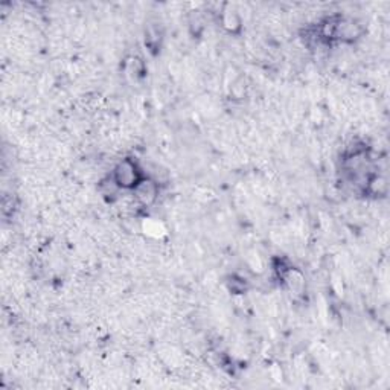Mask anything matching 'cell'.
I'll return each mask as SVG.
<instances>
[{
	"label": "cell",
	"mask_w": 390,
	"mask_h": 390,
	"mask_svg": "<svg viewBox=\"0 0 390 390\" xmlns=\"http://www.w3.org/2000/svg\"><path fill=\"white\" fill-rule=\"evenodd\" d=\"M133 190H134V195L137 198V202L142 203L144 206H151L155 200H158L159 186L151 179L145 177Z\"/></svg>",
	"instance_id": "cell-2"
},
{
	"label": "cell",
	"mask_w": 390,
	"mask_h": 390,
	"mask_svg": "<svg viewBox=\"0 0 390 390\" xmlns=\"http://www.w3.org/2000/svg\"><path fill=\"white\" fill-rule=\"evenodd\" d=\"M111 179L116 181L120 189H134L145 179V176L136 160L124 159L115 167L113 172H111Z\"/></svg>",
	"instance_id": "cell-1"
}]
</instances>
